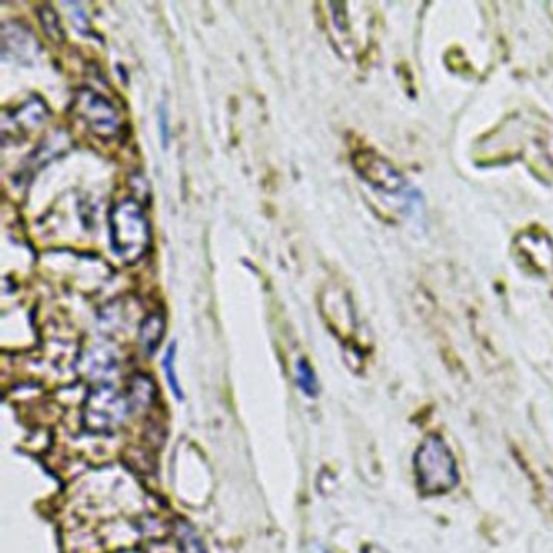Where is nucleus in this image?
Returning <instances> with one entry per match:
<instances>
[{
    "mask_svg": "<svg viewBox=\"0 0 553 553\" xmlns=\"http://www.w3.org/2000/svg\"><path fill=\"white\" fill-rule=\"evenodd\" d=\"M112 249L125 263H135L148 252L151 231L142 206L132 198L112 206L109 213Z\"/></svg>",
    "mask_w": 553,
    "mask_h": 553,
    "instance_id": "obj_2",
    "label": "nucleus"
},
{
    "mask_svg": "<svg viewBox=\"0 0 553 553\" xmlns=\"http://www.w3.org/2000/svg\"><path fill=\"white\" fill-rule=\"evenodd\" d=\"M352 164L357 174L373 185L375 189L388 193H398L404 189V177L401 172L382 155L372 150L356 151L352 156Z\"/></svg>",
    "mask_w": 553,
    "mask_h": 553,
    "instance_id": "obj_5",
    "label": "nucleus"
},
{
    "mask_svg": "<svg viewBox=\"0 0 553 553\" xmlns=\"http://www.w3.org/2000/svg\"><path fill=\"white\" fill-rule=\"evenodd\" d=\"M362 553H388L386 552L383 547H380V545H365L364 549H362Z\"/></svg>",
    "mask_w": 553,
    "mask_h": 553,
    "instance_id": "obj_12",
    "label": "nucleus"
},
{
    "mask_svg": "<svg viewBox=\"0 0 553 553\" xmlns=\"http://www.w3.org/2000/svg\"><path fill=\"white\" fill-rule=\"evenodd\" d=\"M127 414V403L114 386H96L83 406L86 429L95 433H112L121 427Z\"/></svg>",
    "mask_w": 553,
    "mask_h": 553,
    "instance_id": "obj_4",
    "label": "nucleus"
},
{
    "mask_svg": "<svg viewBox=\"0 0 553 553\" xmlns=\"http://www.w3.org/2000/svg\"><path fill=\"white\" fill-rule=\"evenodd\" d=\"M174 359H176V344H171V348L166 352L164 356V370H166V378H168L169 386L171 390L174 391L177 399H182V390L181 385H179V380H177L176 370H174Z\"/></svg>",
    "mask_w": 553,
    "mask_h": 553,
    "instance_id": "obj_9",
    "label": "nucleus"
},
{
    "mask_svg": "<svg viewBox=\"0 0 553 553\" xmlns=\"http://www.w3.org/2000/svg\"><path fill=\"white\" fill-rule=\"evenodd\" d=\"M179 547L184 550V553H205L203 544L200 542L195 532L187 526H179Z\"/></svg>",
    "mask_w": 553,
    "mask_h": 553,
    "instance_id": "obj_10",
    "label": "nucleus"
},
{
    "mask_svg": "<svg viewBox=\"0 0 553 553\" xmlns=\"http://www.w3.org/2000/svg\"><path fill=\"white\" fill-rule=\"evenodd\" d=\"M70 112L96 137H116L121 130V117L117 109L104 96L88 88L75 93Z\"/></svg>",
    "mask_w": 553,
    "mask_h": 553,
    "instance_id": "obj_3",
    "label": "nucleus"
},
{
    "mask_svg": "<svg viewBox=\"0 0 553 553\" xmlns=\"http://www.w3.org/2000/svg\"><path fill=\"white\" fill-rule=\"evenodd\" d=\"M412 466L417 489L424 497H442L458 487V463L450 445L438 433H429L417 446Z\"/></svg>",
    "mask_w": 553,
    "mask_h": 553,
    "instance_id": "obj_1",
    "label": "nucleus"
},
{
    "mask_svg": "<svg viewBox=\"0 0 553 553\" xmlns=\"http://www.w3.org/2000/svg\"><path fill=\"white\" fill-rule=\"evenodd\" d=\"M164 330H166V320L161 312H151L146 315L145 320L140 326V333H138V339L142 348L145 349L148 354L155 352L158 349L159 343L163 341Z\"/></svg>",
    "mask_w": 553,
    "mask_h": 553,
    "instance_id": "obj_6",
    "label": "nucleus"
},
{
    "mask_svg": "<svg viewBox=\"0 0 553 553\" xmlns=\"http://www.w3.org/2000/svg\"><path fill=\"white\" fill-rule=\"evenodd\" d=\"M159 122H161V133H163V140L166 142L168 140V125H166V112L161 108V117H159Z\"/></svg>",
    "mask_w": 553,
    "mask_h": 553,
    "instance_id": "obj_11",
    "label": "nucleus"
},
{
    "mask_svg": "<svg viewBox=\"0 0 553 553\" xmlns=\"http://www.w3.org/2000/svg\"><path fill=\"white\" fill-rule=\"evenodd\" d=\"M38 18L43 26L44 33L54 43H62L65 38L64 28L61 26V20L57 17L56 10L52 9L51 5H43L38 9Z\"/></svg>",
    "mask_w": 553,
    "mask_h": 553,
    "instance_id": "obj_7",
    "label": "nucleus"
},
{
    "mask_svg": "<svg viewBox=\"0 0 553 553\" xmlns=\"http://www.w3.org/2000/svg\"><path fill=\"white\" fill-rule=\"evenodd\" d=\"M296 375L297 383H299L305 395L315 398L318 393V382L309 362L305 361V359H299L296 364Z\"/></svg>",
    "mask_w": 553,
    "mask_h": 553,
    "instance_id": "obj_8",
    "label": "nucleus"
}]
</instances>
